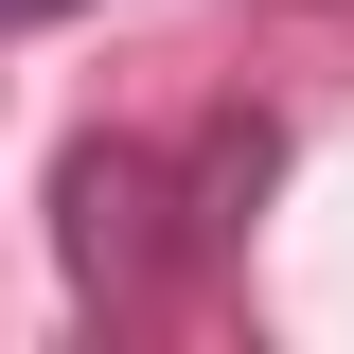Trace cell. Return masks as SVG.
<instances>
[{
  "label": "cell",
  "mask_w": 354,
  "mask_h": 354,
  "mask_svg": "<svg viewBox=\"0 0 354 354\" xmlns=\"http://www.w3.org/2000/svg\"><path fill=\"white\" fill-rule=\"evenodd\" d=\"M283 177V124L266 106H213L195 142H142V124H88L53 160V248H71V301L88 319H160L177 266H213L230 230L266 213Z\"/></svg>",
  "instance_id": "6da1fadb"
},
{
  "label": "cell",
  "mask_w": 354,
  "mask_h": 354,
  "mask_svg": "<svg viewBox=\"0 0 354 354\" xmlns=\"http://www.w3.org/2000/svg\"><path fill=\"white\" fill-rule=\"evenodd\" d=\"M36 18H88V0H0V36H36Z\"/></svg>",
  "instance_id": "7a4b0ae2"
}]
</instances>
